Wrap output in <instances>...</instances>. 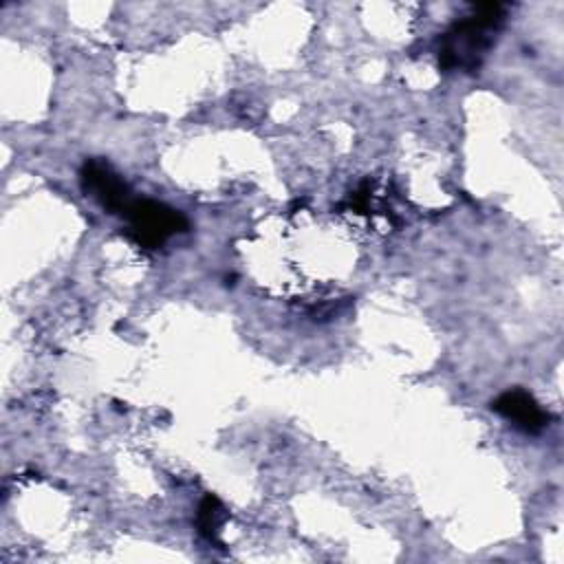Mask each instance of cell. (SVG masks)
Here are the masks:
<instances>
[{
  "label": "cell",
  "mask_w": 564,
  "mask_h": 564,
  "mask_svg": "<svg viewBox=\"0 0 564 564\" xmlns=\"http://www.w3.org/2000/svg\"><path fill=\"white\" fill-rule=\"evenodd\" d=\"M505 4L489 2L474 7L469 15L456 20L438 37V64L445 70H478L496 42V33L505 24Z\"/></svg>",
  "instance_id": "cell-1"
},
{
  "label": "cell",
  "mask_w": 564,
  "mask_h": 564,
  "mask_svg": "<svg viewBox=\"0 0 564 564\" xmlns=\"http://www.w3.org/2000/svg\"><path fill=\"white\" fill-rule=\"evenodd\" d=\"M123 216L128 220V236L143 249H156L174 234L187 229V220L178 209L148 198H134L123 209Z\"/></svg>",
  "instance_id": "cell-2"
},
{
  "label": "cell",
  "mask_w": 564,
  "mask_h": 564,
  "mask_svg": "<svg viewBox=\"0 0 564 564\" xmlns=\"http://www.w3.org/2000/svg\"><path fill=\"white\" fill-rule=\"evenodd\" d=\"M79 176L84 192L90 194L110 214H123V209L134 200L126 181L104 161H86Z\"/></svg>",
  "instance_id": "cell-3"
},
{
  "label": "cell",
  "mask_w": 564,
  "mask_h": 564,
  "mask_svg": "<svg viewBox=\"0 0 564 564\" xmlns=\"http://www.w3.org/2000/svg\"><path fill=\"white\" fill-rule=\"evenodd\" d=\"M491 408L509 419L516 427H520L522 432H529V434H538L542 432L546 425H549V414L540 408V403L524 390H507L502 392L494 403Z\"/></svg>",
  "instance_id": "cell-4"
},
{
  "label": "cell",
  "mask_w": 564,
  "mask_h": 564,
  "mask_svg": "<svg viewBox=\"0 0 564 564\" xmlns=\"http://www.w3.org/2000/svg\"><path fill=\"white\" fill-rule=\"evenodd\" d=\"M227 520V509L216 496H205L200 507H198V531L200 535L212 542L220 544V531Z\"/></svg>",
  "instance_id": "cell-5"
}]
</instances>
